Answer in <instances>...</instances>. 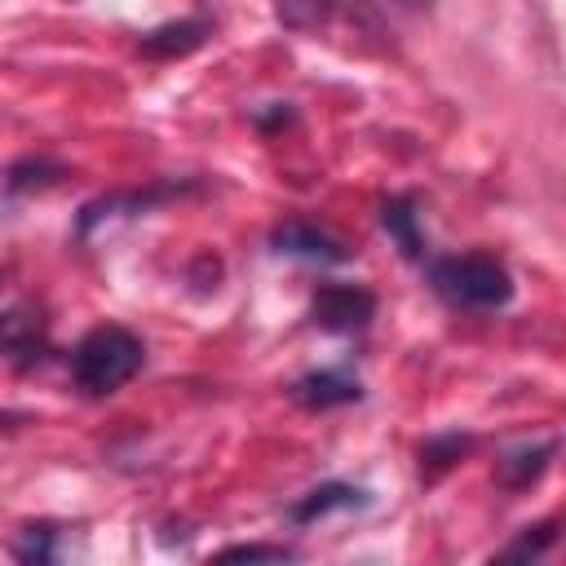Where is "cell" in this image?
Here are the masks:
<instances>
[{"label": "cell", "instance_id": "obj_1", "mask_svg": "<svg viewBox=\"0 0 566 566\" xmlns=\"http://www.w3.org/2000/svg\"><path fill=\"white\" fill-rule=\"evenodd\" d=\"M142 363H146V345H142L128 327L102 323V327H93V332L75 345V354H71V376H75V385H80L88 398H106V394H115L119 385H128V380L142 371Z\"/></svg>", "mask_w": 566, "mask_h": 566}, {"label": "cell", "instance_id": "obj_2", "mask_svg": "<svg viewBox=\"0 0 566 566\" xmlns=\"http://www.w3.org/2000/svg\"><path fill=\"white\" fill-rule=\"evenodd\" d=\"M429 283L442 301L464 310H500L513 296V279L495 256H442L429 265Z\"/></svg>", "mask_w": 566, "mask_h": 566}, {"label": "cell", "instance_id": "obj_3", "mask_svg": "<svg viewBox=\"0 0 566 566\" xmlns=\"http://www.w3.org/2000/svg\"><path fill=\"white\" fill-rule=\"evenodd\" d=\"M310 314L323 332H358L376 314V296L358 283H323L310 301Z\"/></svg>", "mask_w": 566, "mask_h": 566}, {"label": "cell", "instance_id": "obj_4", "mask_svg": "<svg viewBox=\"0 0 566 566\" xmlns=\"http://www.w3.org/2000/svg\"><path fill=\"white\" fill-rule=\"evenodd\" d=\"M270 243H274V252H283V256L323 261V265H336V261L349 256V248H345L340 239H332L327 230H318V226H310V221H283V226L270 234Z\"/></svg>", "mask_w": 566, "mask_h": 566}, {"label": "cell", "instance_id": "obj_5", "mask_svg": "<svg viewBox=\"0 0 566 566\" xmlns=\"http://www.w3.org/2000/svg\"><path fill=\"white\" fill-rule=\"evenodd\" d=\"M208 35H212V27H208L203 18H177V22H164V27L146 31V35L137 40V49H142L146 57H186V53H195Z\"/></svg>", "mask_w": 566, "mask_h": 566}, {"label": "cell", "instance_id": "obj_6", "mask_svg": "<svg viewBox=\"0 0 566 566\" xmlns=\"http://www.w3.org/2000/svg\"><path fill=\"white\" fill-rule=\"evenodd\" d=\"M292 398L301 402V407H345V402H358L363 398V385L354 380V376H345V371H310V376H301L296 385H292Z\"/></svg>", "mask_w": 566, "mask_h": 566}, {"label": "cell", "instance_id": "obj_7", "mask_svg": "<svg viewBox=\"0 0 566 566\" xmlns=\"http://www.w3.org/2000/svg\"><path fill=\"white\" fill-rule=\"evenodd\" d=\"M380 226H385V234L398 243V252H402L407 261H424V234H420V226H416V199H411V195L385 199V203H380Z\"/></svg>", "mask_w": 566, "mask_h": 566}, {"label": "cell", "instance_id": "obj_8", "mask_svg": "<svg viewBox=\"0 0 566 566\" xmlns=\"http://www.w3.org/2000/svg\"><path fill=\"white\" fill-rule=\"evenodd\" d=\"M363 504H367V491H363V486L323 482V486H314L310 495H301V500L287 509V517H292L296 526H305V522H314V517H323V513H332V509H363Z\"/></svg>", "mask_w": 566, "mask_h": 566}, {"label": "cell", "instance_id": "obj_9", "mask_svg": "<svg viewBox=\"0 0 566 566\" xmlns=\"http://www.w3.org/2000/svg\"><path fill=\"white\" fill-rule=\"evenodd\" d=\"M553 451H557V442H535V447H517V451L500 455V460H495V482H500V486H509V491L531 486V482L548 469Z\"/></svg>", "mask_w": 566, "mask_h": 566}, {"label": "cell", "instance_id": "obj_10", "mask_svg": "<svg viewBox=\"0 0 566 566\" xmlns=\"http://www.w3.org/2000/svg\"><path fill=\"white\" fill-rule=\"evenodd\" d=\"M4 354H9L13 367H31L44 354L40 314H27V310H9L4 314Z\"/></svg>", "mask_w": 566, "mask_h": 566}, {"label": "cell", "instance_id": "obj_11", "mask_svg": "<svg viewBox=\"0 0 566 566\" xmlns=\"http://www.w3.org/2000/svg\"><path fill=\"white\" fill-rule=\"evenodd\" d=\"M336 13V0H274V18L287 31H318Z\"/></svg>", "mask_w": 566, "mask_h": 566}, {"label": "cell", "instance_id": "obj_12", "mask_svg": "<svg viewBox=\"0 0 566 566\" xmlns=\"http://www.w3.org/2000/svg\"><path fill=\"white\" fill-rule=\"evenodd\" d=\"M62 177H66V168H62L57 159H44V155H35V159H18V164L9 168V195L44 190V186H53V181H62Z\"/></svg>", "mask_w": 566, "mask_h": 566}, {"label": "cell", "instance_id": "obj_13", "mask_svg": "<svg viewBox=\"0 0 566 566\" xmlns=\"http://www.w3.org/2000/svg\"><path fill=\"white\" fill-rule=\"evenodd\" d=\"M469 447H473L469 433H438V438H429V442L420 447V464H424V469H447V464H455Z\"/></svg>", "mask_w": 566, "mask_h": 566}, {"label": "cell", "instance_id": "obj_14", "mask_svg": "<svg viewBox=\"0 0 566 566\" xmlns=\"http://www.w3.org/2000/svg\"><path fill=\"white\" fill-rule=\"evenodd\" d=\"M553 539H557V522L526 526V535H522V539H513L509 548H500V557H539V553H548V548H553Z\"/></svg>", "mask_w": 566, "mask_h": 566}, {"label": "cell", "instance_id": "obj_15", "mask_svg": "<svg viewBox=\"0 0 566 566\" xmlns=\"http://www.w3.org/2000/svg\"><path fill=\"white\" fill-rule=\"evenodd\" d=\"M18 562H53L57 548H53V526H27L22 539L13 544Z\"/></svg>", "mask_w": 566, "mask_h": 566}, {"label": "cell", "instance_id": "obj_16", "mask_svg": "<svg viewBox=\"0 0 566 566\" xmlns=\"http://www.w3.org/2000/svg\"><path fill=\"white\" fill-rule=\"evenodd\" d=\"M221 557H226V562H256V557L283 562V557H292V548H283V544H234V548H226Z\"/></svg>", "mask_w": 566, "mask_h": 566}, {"label": "cell", "instance_id": "obj_17", "mask_svg": "<svg viewBox=\"0 0 566 566\" xmlns=\"http://www.w3.org/2000/svg\"><path fill=\"white\" fill-rule=\"evenodd\" d=\"M394 4H402V9H429L433 0H394Z\"/></svg>", "mask_w": 566, "mask_h": 566}]
</instances>
